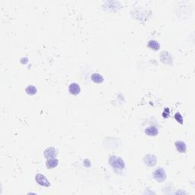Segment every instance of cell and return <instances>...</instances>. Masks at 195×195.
Segmentation results:
<instances>
[{
    "instance_id": "cell-1",
    "label": "cell",
    "mask_w": 195,
    "mask_h": 195,
    "mask_svg": "<svg viewBox=\"0 0 195 195\" xmlns=\"http://www.w3.org/2000/svg\"><path fill=\"white\" fill-rule=\"evenodd\" d=\"M109 164L114 169L122 170L125 167V163H124V160L121 158L115 156V155H111L109 158Z\"/></svg>"
},
{
    "instance_id": "cell-2",
    "label": "cell",
    "mask_w": 195,
    "mask_h": 195,
    "mask_svg": "<svg viewBox=\"0 0 195 195\" xmlns=\"http://www.w3.org/2000/svg\"><path fill=\"white\" fill-rule=\"evenodd\" d=\"M153 178L159 182H165L166 179V173L162 168H158L153 172Z\"/></svg>"
},
{
    "instance_id": "cell-3",
    "label": "cell",
    "mask_w": 195,
    "mask_h": 195,
    "mask_svg": "<svg viewBox=\"0 0 195 195\" xmlns=\"http://www.w3.org/2000/svg\"><path fill=\"white\" fill-rule=\"evenodd\" d=\"M35 180H36L37 183L40 184V186H44V187H50V182L42 174H37L36 176H35Z\"/></svg>"
},
{
    "instance_id": "cell-4",
    "label": "cell",
    "mask_w": 195,
    "mask_h": 195,
    "mask_svg": "<svg viewBox=\"0 0 195 195\" xmlns=\"http://www.w3.org/2000/svg\"><path fill=\"white\" fill-rule=\"evenodd\" d=\"M58 152L56 149L54 147H48L44 152V157L47 159H55L57 155Z\"/></svg>"
},
{
    "instance_id": "cell-5",
    "label": "cell",
    "mask_w": 195,
    "mask_h": 195,
    "mask_svg": "<svg viewBox=\"0 0 195 195\" xmlns=\"http://www.w3.org/2000/svg\"><path fill=\"white\" fill-rule=\"evenodd\" d=\"M143 161L144 163L147 165V166H149V167H152V166H154V165L156 164L157 159H156V157H155L154 155L148 154V155L144 156Z\"/></svg>"
},
{
    "instance_id": "cell-6",
    "label": "cell",
    "mask_w": 195,
    "mask_h": 195,
    "mask_svg": "<svg viewBox=\"0 0 195 195\" xmlns=\"http://www.w3.org/2000/svg\"><path fill=\"white\" fill-rule=\"evenodd\" d=\"M161 61L165 64H172V57L168 51H162L160 54Z\"/></svg>"
},
{
    "instance_id": "cell-7",
    "label": "cell",
    "mask_w": 195,
    "mask_h": 195,
    "mask_svg": "<svg viewBox=\"0 0 195 195\" xmlns=\"http://www.w3.org/2000/svg\"><path fill=\"white\" fill-rule=\"evenodd\" d=\"M69 92L71 94L73 95H77L80 93L81 89H80V86L77 83H71L69 86Z\"/></svg>"
},
{
    "instance_id": "cell-8",
    "label": "cell",
    "mask_w": 195,
    "mask_h": 195,
    "mask_svg": "<svg viewBox=\"0 0 195 195\" xmlns=\"http://www.w3.org/2000/svg\"><path fill=\"white\" fill-rule=\"evenodd\" d=\"M175 146L176 149H177L179 152L184 153V152H186V150H187V145L185 144L184 142H182V141H177V142H175Z\"/></svg>"
},
{
    "instance_id": "cell-9",
    "label": "cell",
    "mask_w": 195,
    "mask_h": 195,
    "mask_svg": "<svg viewBox=\"0 0 195 195\" xmlns=\"http://www.w3.org/2000/svg\"><path fill=\"white\" fill-rule=\"evenodd\" d=\"M145 133L146 135L150 136H155L159 134V130H158V129L155 127L151 126V127H149V128H147L145 130Z\"/></svg>"
},
{
    "instance_id": "cell-10",
    "label": "cell",
    "mask_w": 195,
    "mask_h": 195,
    "mask_svg": "<svg viewBox=\"0 0 195 195\" xmlns=\"http://www.w3.org/2000/svg\"><path fill=\"white\" fill-rule=\"evenodd\" d=\"M58 163H59V161L56 159H50L46 160V166L49 169H54V168H56L57 166Z\"/></svg>"
},
{
    "instance_id": "cell-11",
    "label": "cell",
    "mask_w": 195,
    "mask_h": 195,
    "mask_svg": "<svg viewBox=\"0 0 195 195\" xmlns=\"http://www.w3.org/2000/svg\"><path fill=\"white\" fill-rule=\"evenodd\" d=\"M92 80L94 82V83H97V84H100V83H102L103 81H104V78L102 77V76L99 74V73H93L91 76Z\"/></svg>"
},
{
    "instance_id": "cell-12",
    "label": "cell",
    "mask_w": 195,
    "mask_h": 195,
    "mask_svg": "<svg viewBox=\"0 0 195 195\" xmlns=\"http://www.w3.org/2000/svg\"><path fill=\"white\" fill-rule=\"evenodd\" d=\"M148 46L153 50H158L160 48V45L156 40H151L148 43Z\"/></svg>"
},
{
    "instance_id": "cell-13",
    "label": "cell",
    "mask_w": 195,
    "mask_h": 195,
    "mask_svg": "<svg viewBox=\"0 0 195 195\" xmlns=\"http://www.w3.org/2000/svg\"><path fill=\"white\" fill-rule=\"evenodd\" d=\"M37 91L38 90H37L36 87H34V86H28L26 88V89H25L26 93L28 94H29V95H34L37 93Z\"/></svg>"
},
{
    "instance_id": "cell-14",
    "label": "cell",
    "mask_w": 195,
    "mask_h": 195,
    "mask_svg": "<svg viewBox=\"0 0 195 195\" xmlns=\"http://www.w3.org/2000/svg\"><path fill=\"white\" fill-rule=\"evenodd\" d=\"M175 119L180 124H183V117H182V114L179 112L176 113V114H175Z\"/></svg>"
},
{
    "instance_id": "cell-15",
    "label": "cell",
    "mask_w": 195,
    "mask_h": 195,
    "mask_svg": "<svg viewBox=\"0 0 195 195\" xmlns=\"http://www.w3.org/2000/svg\"><path fill=\"white\" fill-rule=\"evenodd\" d=\"M169 115H170V110L168 108H166L165 109V111H163V113H162V117L164 118H168L169 117Z\"/></svg>"
}]
</instances>
